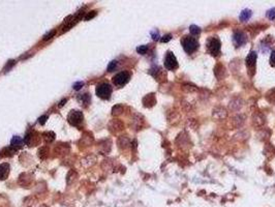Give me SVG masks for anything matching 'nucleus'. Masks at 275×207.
Masks as SVG:
<instances>
[{
    "instance_id": "obj_10",
    "label": "nucleus",
    "mask_w": 275,
    "mask_h": 207,
    "mask_svg": "<svg viewBox=\"0 0 275 207\" xmlns=\"http://www.w3.org/2000/svg\"><path fill=\"white\" fill-rule=\"evenodd\" d=\"M155 97L154 94H148L146 95V97H144V99H143V103H144V106L145 107H152L153 105L155 104Z\"/></svg>"
},
{
    "instance_id": "obj_12",
    "label": "nucleus",
    "mask_w": 275,
    "mask_h": 207,
    "mask_svg": "<svg viewBox=\"0 0 275 207\" xmlns=\"http://www.w3.org/2000/svg\"><path fill=\"white\" fill-rule=\"evenodd\" d=\"M266 99H267L270 103H275V88L268 91L267 94H266Z\"/></svg>"
},
{
    "instance_id": "obj_4",
    "label": "nucleus",
    "mask_w": 275,
    "mask_h": 207,
    "mask_svg": "<svg viewBox=\"0 0 275 207\" xmlns=\"http://www.w3.org/2000/svg\"><path fill=\"white\" fill-rule=\"evenodd\" d=\"M208 50L213 56L220 54V41L217 38H211L208 41Z\"/></svg>"
},
{
    "instance_id": "obj_21",
    "label": "nucleus",
    "mask_w": 275,
    "mask_h": 207,
    "mask_svg": "<svg viewBox=\"0 0 275 207\" xmlns=\"http://www.w3.org/2000/svg\"><path fill=\"white\" fill-rule=\"evenodd\" d=\"M79 99H81V102H83V103L85 104V105H87L88 103H89V101H90V97H89V95H88V94H84V95H82V97H80Z\"/></svg>"
},
{
    "instance_id": "obj_9",
    "label": "nucleus",
    "mask_w": 275,
    "mask_h": 207,
    "mask_svg": "<svg viewBox=\"0 0 275 207\" xmlns=\"http://www.w3.org/2000/svg\"><path fill=\"white\" fill-rule=\"evenodd\" d=\"M8 173H10V165L7 163L0 165V180H3L7 178Z\"/></svg>"
},
{
    "instance_id": "obj_8",
    "label": "nucleus",
    "mask_w": 275,
    "mask_h": 207,
    "mask_svg": "<svg viewBox=\"0 0 275 207\" xmlns=\"http://www.w3.org/2000/svg\"><path fill=\"white\" fill-rule=\"evenodd\" d=\"M234 41H235L236 45H237L238 47L243 46L244 43H246L245 34H244L242 31H236L235 33H234Z\"/></svg>"
},
{
    "instance_id": "obj_26",
    "label": "nucleus",
    "mask_w": 275,
    "mask_h": 207,
    "mask_svg": "<svg viewBox=\"0 0 275 207\" xmlns=\"http://www.w3.org/2000/svg\"><path fill=\"white\" fill-rule=\"evenodd\" d=\"M47 119H48V116H46V115H45V116H42L40 118V124H45V122H46Z\"/></svg>"
},
{
    "instance_id": "obj_15",
    "label": "nucleus",
    "mask_w": 275,
    "mask_h": 207,
    "mask_svg": "<svg viewBox=\"0 0 275 207\" xmlns=\"http://www.w3.org/2000/svg\"><path fill=\"white\" fill-rule=\"evenodd\" d=\"M23 142H24V141L20 138V137H14V138H12V146H16V145L17 146H20Z\"/></svg>"
},
{
    "instance_id": "obj_16",
    "label": "nucleus",
    "mask_w": 275,
    "mask_h": 207,
    "mask_svg": "<svg viewBox=\"0 0 275 207\" xmlns=\"http://www.w3.org/2000/svg\"><path fill=\"white\" fill-rule=\"evenodd\" d=\"M44 136H45V139H46L47 142H52V141L55 139V135H54L53 133H47V134H45Z\"/></svg>"
},
{
    "instance_id": "obj_3",
    "label": "nucleus",
    "mask_w": 275,
    "mask_h": 207,
    "mask_svg": "<svg viewBox=\"0 0 275 207\" xmlns=\"http://www.w3.org/2000/svg\"><path fill=\"white\" fill-rule=\"evenodd\" d=\"M83 113L81 112V111H71L70 113H69L68 117H67V120L68 122L71 124V125L73 126H79L80 124L83 122Z\"/></svg>"
},
{
    "instance_id": "obj_25",
    "label": "nucleus",
    "mask_w": 275,
    "mask_h": 207,
    "mask_svg": "<svg viewBox=\"0 0 275 207\" xmlns=\"http://www.w3.org/2000/svg\"><path fill=\"white\" fill-rule=\"evenodd\" d=\"M270 62H271L272 66H275V50H274L273 52H272V54H271V57H270Z\"/></svg>"
},
{
    "instance_id": "obj_24",
    "label": "nucleus",
    "mask_w": 275,
    "mask_h": 207,
    "mask_svg": "<svg viewBox=\"0 0 275 207\" xmlns=\"http://www.w3.org/2000/svg\"><path fill=\"white\" fill-rule=\"evenodd\" d=\"M84 85L83 82H78L76 83V84H73V89H76V90H80V89L82 88V86Z\"/></svg>"
},
{
    "instance_id": "obj_17",
    "label": "nucleus",
    "mask_w": 275,
    "mask_h": 207,
    "mask_svg": "<svg viewBox=\"0 0 275 207\" xmlns=\"http://www.w3.org/2000/svg\"><path fill=\"white\" fill-rule=\"evenodd\" d=\"M267 17L270 20H275V8H271L267 12Z\"/></svg>"
},
{
    "instance_id": "obj_23",
    "label": "nucleus",
    "mask_w": 275,
    "mask_h": 207,
    "mask_svg": "<svg viewBox=\"0 0 275 207\" xmlns=\"http://www.w3.org/2000/svg\"><path fill=\"white\" fill-rule=\"evenodd\" d=\"M171 38H172V35H171V34H166L164 38H161V43H166V41H169Z\"/></svg>"
},
{
    "instance_id": "obj_2",
    "label": "nucleus",
    "mask_w": 275,
    "mask_h": 207,
    "mask_svg": "<svg viewBox=\"0 0 275 207\" xmlns=\"http://www.w3.org/2000/svg\"><path fill=\"white\" fill-rule=\"evenodd\" d=\"M96 94L103 99H110L112 94V87L108 83H101V84L97 85L96 87Z\"/></svg>"
},
{
    "instance_id": "obj_28",
    "label": "nucleus",
    "mask_w": 275,
    "mask_h": 207,
    "mask_svg": "<svg viewBox=\"0 0 275 207\" xmlns=\"http://www.w3.org/2000/svg\"><path fill=\"white\" fill-rule=\"evenodd\" d=\"M64 103H66V99H63V101H62L61 103H60L59 107H62V106H63V105H64Z\"/></svg>"
},
{
    "instance_id": "obj_18",
    "label": "nucleus",
    "mask_w": 275,
    "mask_h": 207,
    "mask_svg": "<svg viewBox=\"0 0 275 207\" xmlns=\"http://www.w3.org/2000/svg\"><path fill=\"white\" fill-rule=\"evenodd\" d=\"M148 50V47L147 46H140V47L137 48V52L139 54H145Z\"/></svg>"
},
{
    "instance_id": "obj_13",
    "label": "nucleus",
    "mask_w": 275,
    "mask_h": 207,
    "mask_svg": "<svg viewBox=\"0 0 275 207\" xmlns=\"http://www.w3.org/2000/svg\"><path fill=\"white\" fill-rule=\"evenodd\" d=\"M255 122H257V126H260V125H262L264 122H265V119H264V117L262 116L261 114H257V117H253V123L255 124Z\"/></svg>"
},
{
    "instance_id": "obj_14",
    "label": "nucleus",
    "mask_w": 275,
    "mask_h": 207,
    "mask_svg": "<svg viewBox=\"0 0 275 207\" xmlns=\"http://www.w3.org/2000/svg\"><path fill=\"white\" fill-rule=\"evenodd\" d=\"M190 33L192 35H199L201 33V29L200 27H198L197 25H191L190 26Z\"/></svg>"
},
{
    "instance_id": "obj_7",
    "label": "nucleus",
    "mask_w": 275,
    "mask_h": 207,
    "mask_svg": "<svg viewBox=\"0 0 275 207\" xmlns=\"http://www.w3.org/2000/svg\"><path fill=\"white\" fill-rule=\"evenodd\" d=\"M129 78H131L129 73H127V71H121V73L117 74L116 76H114L113 83L116 86H123V85H125L128 82Z\"/></svg>"
},
{
    "instance_id": "obj_20",
    "label": "nucleus",
    "mask_w": 275,
    "mask_h": 207,
    "mask_svg": "<svg viewBox=\"0 0 275 207\" xmlns=\"http://www.w3.org/2000/svg\"><path fill=\"white\" fill-rule=\"evenodd\" d=\"M95 16H96V12H94V10H92V12H89L87 15H86L85 20L86 21H89V20H91V19L94 18Z\"/></svg>"
},
{
    "instance_id": "obj_1",
    "label": "nucleus",
    "mask_w": 275,
    "mask_h": 207,
    "mask_svg": "<svg viewBox=\"0 0 275 207\" xmlns=\"http://www.w3.org/2000/svg\"><path fill=\"white\" fill-rule=\"evenodd\" d=\"M181 43H182L184 51L188 54L194 53L199 48L198 40L196 38H192V36H184L182 40H181Z\"/></svg>"
},
{
    "instance_id": "obj_22",
    "label": "nucleus",
    "mask_w": 275,
    "mask_h": 207,
    "mask_svg": "<svg viewBox=\"0 0 275 207\" xmlns=\"http://www.w3.org/2000/svg\"><path fill=\"white\" fill-rule=\"evenodd\" d=\"M54 34H55V30H52L51 32H49V33H47L46 35L44 36V38H43V40H44V41H48V40H50V38H52V36H53Z\"/></svg>"
},
{
    "instance_id": "obj_5",
    "label": "nucleus",
    "mask_w": 275,
    "mask_h": 207,
    "mask_svg": "<svg viewBox=\"0 0 275 207\" xmlns=\"http://www.w3.org/2000/svg\"><path fill=\"white\" fill-rule=\"evenodd\" d=\"M164 66H166V69H169V71H174V69H177V66H178L177 59L172 52H168V53H166V58H164Z\"/></svg>"
},
{
    "instance_id": "obj_6",
    "label": "nucleus",
    "mask_w": 275,
    "mask_h": 207,
    "mask_svg": "<svg viewBox=\"0 0 275 207\" xmlns=\"http://www.w3.org/2000/svg\"><path fill=\"white\" fill-rule=\"evenodd\" d=\"M257 53L255 52H250L249 54H248L247 58H246V66H247V69H248V73H249L250 76H253L254 75V71H255V62H257Z\"/></svg>"
},
{
    "instance_id": "obj_19",
    "label": "nucleus",
    "mask_w": 275,
    "mask_h": 207,
    "mask_svg": "<svg viewBox=\"0 0 275 207\" xmlns=\"http://www.w3.org/2000/svg\"><path fill=\"white\" fill-rule=\"evenodd\" d=\"M117 66V61L116 60H113V61L110 62V64L108 65V71H113Z\"/></svg>"
},
{
    "instance_id": "obj_27",
    "label": "nucleus",
    "mask_w": 275,
    "mask_h": 207,
    "mask_svg": "<svg viewBox=\"0 0 275 207\" xmlns=\"http://www.w3.org/2000/svg\"><path fill=\"white\" fill-rule=\"evenodd\" d=\"M151 34H152V36H153V40H155V41H156V40H158L159 35H158V32H157V31L152 32V33H151Z\"/></svg>"
},
{
    "instance_id": "obj_11",
    "label": "nucleus",
    "mask_w": 275,
    "mask_h": 207,
    "mask_svg": "<svg viewBox=\"0 0 275 207\" xmlns=\"http://www.w3.org/2000/svg\"><path fill=\"white\" fill-rule=\"evenodd\" d=\"M252 17V10H244L243 12L241 13V15H240V20L243 21V22H246L248 20V19Z\"/></svg>"
}]
</instances>
